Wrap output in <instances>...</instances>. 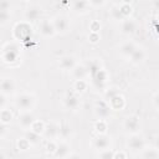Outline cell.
I'll return each mask as SVG.
<instances>
[{
  "label": "cell",
  "mask_w": 159,
  "mask_h": 159,
  "mask_svg": "<svg viewBox=\"0 0 159 159\" xmlns=\"http://www.w3.org/2000/svg\"><path fill=\"white\" fill-rule=\"evenodd\" d=\"M124 128L128 132H130L133 134H137V132L139 129V120H138V118L134 117V116L127 117L125 120H124Z\"/></svg>",
  "instance_id": "8fae6325"
},
{
  "label": "cell",
  "mask_w": 159,
  "mask_h": 159,
  "mask_svg": "<svg viewBox=\"0 0 159 159\" xmlns=\"http://www.w3.org/2000/svg\"><path fill=\"white\" fill-rule=\"evenodd\" d=\"M118 7H119V10H120V12L124 17H127L132 12V6L128 2H122L120 5H118Z\"/></svg>",
  "instance_id": "83f0119b"
},
{
  "label": "cell",
  "mask_w": 159,
  "mask_h": 159,
  "mask_svg": "<svg viewBox=\"0 0 159 159\" xmlns=\"http://www.w3.org/2000/svg\"><path fill=\"white\" fill-rule=\"evenodd\" d=\"M137 48V46L133 43V42H125V43H123L122 46H120V53L123 55V56H127V57H129L132 53H133V51Z\"/></svg>",
  "instance_id": "7402d4cb"
},
{
  "label": "cell",
  "mask_w": 159,
  "mask_h": 159,
  "mask_svg": "<svg viewBox=\"0 0 159 159\" xmlns=\"http://www.w3.org/2000/svg\"><path fill=\"white\" fill-rule=\"evenodd\" d=\"M117 94H119V91H118V88L117 87H112V88H108L107 91H106V99L107 101H111L113 97H116Z\"/></svg>",
  "instance_id": "1f68e13d"
},
{
  "label": "cell",
  "mask_w": 159,
  "mask_h": 159,
  "mask_svg": "<svg viewBox=\"0 0 159 159\" xmlns=\"http://www.w3.org/2000/svg\"><path fill=\"white\" fill-rule=\"evenodd\" d=\"M86 88H87V83L84 80H77L75 82V89L77 92H83Z\"/></svg>",
  "instance_id": "836d02e7"
},
{
  "label": "cell",
  "mask_w": 159,
  "mask_h": 159,
  "mask_svg": "<svg viewBox=\"0 0 159 159\" xmlns=\"http://www.w3.org/2000/svg\"><path fill=\"white\" fill-rule=\"evenodd\" d=\"M11 7V4L9 1H0V10L2 11H9V9Z\"/></svg>",
  "instance_id": "f35d334b"
},
{
  "label": "cell",
  "mask_w": 159,
  "mask_h": 159,
  "mask_svg": "<svg viewBox=\"0 0 159 159\" xmlns=\"http://www.w3.org/2000/svg\"><path fill=\"white\" fill-rule=\"evenodd\" d=\"M56 145H57V143H55L53 140H50V143H47V145H46L47 152H51V153L53 154V152H55V149H56Z\"/></svg>",
  "instance_id": "74e56055"
},
{
  "label": "cell",
  "mask_w": 159,
  "mask_h": 159,
  "mask_svg": "<svg viewBox=\"0 0 159 159\" xmlns=\"http://www.w3.org/2000/svg\"><path fill=\"white\" fill-rule=\"evenodd\" d=\"M25 139H26L30 144H36V143L40 142V134H37V133H35V132H32V130L30 129V130L26 132Z\"/></svg>",
  "instance_id": "d4e9b609"
},
{
  "label": "cell",
  "mask_w": 159,
  "mask_h": 159,
  "mask_svg": "<svg viewBox=\"0 0 159 159\" xmlns=\"http://www.w3.org/2000/svg\"><path fill=\"white\" fill-rule=\"evenodd\" d=\"M19 56V48L16 45H9L7 47H5V51H4V58L5 61H15Z\"/></svg>",
  "instance_id": "4fadbf2b"
},
{
  "label": "cell",
  "mask_w": 159,
  "mask_h": 159,
  "mask_svg": "<svg viewBox=\"0 0 159 159\" xmlns=\"http://www.w3.org/2000/svg\"><path fill=\"white\" fill-rule=\"evenodd\" d=\"M58 65L63 70H71L72 71V68L76 66V60L72 56H63V57L60 58Z\"/></svg>",
  "instance_id": "9a60e30c"
},
{
  "label": "cell",
  "mask_w": 159,
  "mask_h": 159,
  "mask_svg": "<svg viewBox=\"0 0 159 159\" xmlns=\"http://www.w3.org/2000/svg\"><path fill=\"white\" fill-rule=\"evenodd\" d=\"M41 15V11L39 7H29L26 11H25V19L29 20V21H32V20H37Z\"/></svg>",
  "instance_id": "ac0fdd59"
},
{
  "label": "cell",
  "mask_w": 159,
  "mask_h": 159,
  "mask_svg": "<svg viewBox=\"0 0 159 159\" xmlns=\"http://www.w3.org/2000/svg\"><path fill=\"white\" fill-rule=\"evenodd\" d=\"M113 159H125V155H124V153H123V152H120V153L114 154Z\"/></svg>",
  "instance_id": "ee69618b"
},
{
  "label": "cell",
  "mask_w": 159,
  "mask_h": 159,
  "mask_svg": "<svg viewBox=\"0 0 159 159\" xmlns=\"http://www.w3.org/2000/svg\"><path fill=\"white\" fill-rule=\"evenodd\" d=\"M129 57H130V61H132L133 63H140V62L144 60L145 53H144V51H143L142 48H138V47H137Z\"/></svg>",
  "instance_id": "ffe728a7"
},
{
  "label": "cell",
  "mask_w": 159,
  "mask_h": 159,
  "mask_svg": "<svg viewBox=\"0 0 159 159\" xmlns=\"http://www.w3.org/2000/svg\"><path fill=\"white\" fill-rule=\"evenodd\" d=\"M86 70H87V73H89L91 76H94L97 72H99L102 70V67H101V65H99V62L97 60H92V61H89L87 63Z\"/></svg>",
  "instance_id": "d6986e66"
},
{
  "label": "cell",
  "mask_w": 159,
  "mask_h": 159,
  "mask_svg": "<svg viewBox=\"0 0 159 159\" xmlns=\"http://www.w3.org/2000/svg\"><path fill=\"white\" fill-rule=\"evenodd\" d=\"M71 130H70V127L67 124H62V125H58V137L61 138H67L70 135Z\"/></svg>",
  "instance_id": "f1b7e54d"
},
{
  "label": "cell",
  "mask_w": 159,
  "mask_h": 159,
  "mask_svg": "<svg viewBox=\"0 0 159 159\" xmlns=\"http://www.w3.org/2000/svg\"><path fill=\"white\" fill-rule=\"evenodd\" d=\"M88 6H91L89 1H75L72 4V9L76 12H86L88 10Z\"/></svg>",
  "instance_id": "603a6c76"
},
{
  "label": "cell",
  "mask_w": 159,
  "mask_h": 159,
  "mask_svg": "<svg viewBox=\"0 0 159 159\" xmlns=\"http://www.w3.org/2000/svg\"><path fill=\"white\" fill-rule=\"evenodd\" d=\"M94 129H96L99 134H104V133H106V129H107V124H106V122L102 120V119H99V120L94 124Z\"/></svg>",
  "instance_id": "4dcf8cb0"
},
{
  "label": "cell",
  "mask_w": 159,
  "mask_h": 159,
  "mask_svg": "<svg viewBox=\"0 0 159 159\" xmlns=\"http://www.w3.org/2000/svg\"><path fill=\"white\" fill-rule=\"evenodd\" d=\"M72 75L76 78V81L77 80H83L87 76V70H86L84 66H75L72 68Z\"/></svg>",
  "instance_id": "44dd1931"
},
{
  "label": "cell",
  "mask_w": 159,
  "mask_h": 159,
  "mask_svg": "<svg viewBox=\"0 0 159 159\" xmlns=\"http://www.w3.org/2000/svg\"><path fill=\"white\" fill-rule=\"evenodd\" d=\"M0 159H5V155L2 153H0Z\"/></svg>",
  "instance_id": "bcb514c9"
},
{
  "label": "cell",
  "mask_w": 159,
  "mask_h": 159,
  "mask_svg": "<svg viewBox=\"0 0 159 159\" xmlns=\"http://www.w3.org/2000/svg\"><path fill=\"white\" fill-rule=\"evenodd\" d=\"M66 159H82V158H81L78 154H75V153H73V154H70Z\"/></svg>",
  "instance_id": "f6af8a7d"
},
{
  "label": "cell",
  "mask_w": 159,
  "mask_h": 159,
  "mask_svg": "<svg viewBox=\"0 0 159 159\" xmlns=\"http://www.w3.org/2000/svg\"><path fill=\"white\" fill-rule=\"evenodd\" d=\"M99 24L97 22V21H93L92 24H91V30H92V32H97L98 30H99Z\"/></svg>",
  "instance_id": "60d3db41"
},
{
  "label": "cell",
  "mask_w": 159,
  "mask_h": 159,
  "mask_svg": "<svg viewBox=\"0 0 159 159\" xmlns=\"http://www.w3.org/2000/svg\"><path fill=\"white\" fill-rule=\"evenodd\" d=\"M51 22H52V25H53L55 32H61V34H63V32H66L67 29H68V21H67V19H66L65 16H62V15H58V16L53 17V20H52Z\"/></svg>",
  "instance_id": "3957f363"
},
{
  "label": "cell",
  "mask_w": 159,
  "mask_h": 159,
  "mask_svg": "<svg viewBox=\"0 0 159 159\" xmlns=\"http://www.w3.org/2000/svg\"><path fill=\"white\" fill-rule=\"evenodd\" d=\"M109 102V107H111V109H122L123 107H124V104H125V101H124V98L120 96V94H117L116 97H113L111 101H108Z\"/></svg>",
  "instance_id": "e0dca14e"
},
{
  "label": "cell",
  "mask_w": 159,
  "mask_h": 159,
  "mask_svg": "<svg viewBox=\"0 0 159 159\" xmlns=\"http://www.w3.org/2000/svg\"><path fill=\"white\" fill-rule=\"evenodd\" d=\"M106 77H107L106 72H104L103 70H101V71L97 72L94 76H92V78H93V83H94L97 87H102V86L104 84V82H106Z\"/></svg>",
  "instance_id": "cb8c5ba5"
},
{
  "label": "cell",
  "mask_w": 159,
  "mask_h": 159,
  "mask_svg": "<svg viewBox=\"0 0 159 159\" xmlns=\"http://www.w3.org/2000/svg\"><path fill=\"white\" fill-rule=\"evenodd\" d=\"M34 103H35V98L29 93H21L15 99L16 107L24 112H30L34 107Z\"/></svg>",
  "instance_id": "6da1fadb"
},
{
  "label": "cell",
  "mask_w": 159,
  "mask_h": 159,
  "mask_svg": "<svg viewBox=\"0 0 159 159\" xmlns=\"http://www.w3.org/2000/svg\"><path fill=\"white\" fill-rule=\"evenodd\" d=\"M111 15H112V17H113L114 20H124V16L122 15V12H120V10H119L118 6H114V7L111 10Z\"/></svg>",
  "instance_id": "d6a6232c"
},
{
  "label": "cell",
  "mask_w": 159,
  "mask_h": 159,
  "mask_svg": "<svg viewBox=\"0 0 159 159\" xmlns=\"http://www.w3.org/2000/svg\"><path fill=\"white\" fill-rule=\"evenodd\" d=\"M143 159H158V150L155 148L143 149Z\"/></svg>",
  "instance_id": "484cf974"
},
{
  "label": "cell",
  "mask_w": 159,
  "mask_h": 159,
  "mask_svg": "<svg viewBox=\"0 0 159 159\" xmlns=\"http://www.w3.org/2000/svg\"><path fill=\"white\" fill-rule=\"evenodd\" d=\"M14 89H15V82L12 78L6 77V78H2L0 81V93L10 94L14 92Z\"/></svg>",
  "instance_id": "30bf717a"
},
{
  "label": "cell",
  "mask_w": 159,
  "mask_h": 159,
  "mask_svg": "<svg viewBox=\"0 0 159 159\" xmlns=\"http://www.w3.org/2000/svg\"><path fill=\"white\" fill-rule=\"evenodd\" d=\"M11 118H12V114H11L10 111H7V109H1L0 111V122L6 124L11 120Z\"/></svg>",
  "instance_id": "4316f807"
},
{
  "label": "cell",
  "mask_w": 159,
  "mask_h": 159,
  "mask_svg": "<svg viewBox=\"0 0 159 159\" xmlns=\"http://www.w3.org/2000/svg\"><path fill=\"white\" fill-rule=\"evenodd\" d=\"M113 157H114V153L111 149L102 150L99 154V159H113Z\"/></svg>",
  "instance_id": "e575fe53"
},
{
  "label": "cell",
  "mask_w": 159,
  "mask_h": 159,
  "mask_svg": "<svg viewBox=\"0 0 159 159\" xmlns=\"http://www.w3.org/2000/svg\"><path fill=\"white\" fill-rule=\"evenodd\" d=\"M53 155L60 159H66L70 155V145L65 142H60L56 145V149L53 152Z\"/></svg>",
  "instance_id": "ba28073f"
},
{
  "label": "cell",
  "mask_w": 159,
  "mask_h": 159,
  "mask_svg": "<svg viewBox=\"0 0 159 159\" xmlns=\"http://www.w3.org/2000/svg\"><path fill=\"white\" fill-rule=\"evenodd\" d=\"M111 107H109V104L107 103V102H104V101H99V102H97L96 103V114H97V117L99 118V119H106L109 114H111Z\"/></svg>",
  "instance_id": "277c9868"
},
{
  "label": "cell",
  "mask_w": 159,
  "mask_h": 159,
  "mask_svg": "<svg viewBox=\"0 0 159 159\" xmlns=\"http://www.w3.org/2000/svg\"><path fill=\"white\" fill-rule=\"evenodd\" d=\"M43 134H45L46 138H50V139H53V138L58 137V125L55 124V123H50V124L45 125Z\"/></svg>",
  "instance_id": "2e32d148"
},
{
  "label": "cell",
  "mask_w": 159,
  "mask_h": 159,
  "mask_svg": "<svg viewBox=\"0 0 159 159\" xmlns=\"http://www.w3.org/2000/svg\"><path fill=\"white\" fill-rule=\"evenodd\" d=\"M17 147H19V149H21V150H26V149L30 147V143H29L25 138H22V139H20V140L17 142Z\"/></svg>",
  "instance_id": "d590c367"
},
{
  "label": "cell",
  "mask_w": 159,
  "mask_h": 159,
  "mask_svg": "<svg viewBox=\"0 0 159 159\" xmlns=\"http://www.w3.org/2000/svg\"><path fill=\"white\" fill-rule=\"evenodd\" d=\"M9 19H10V14H9V11H2V10H0V24H5V22H7Z\"/></svg>",
  "instance_id": "8d00e7d4"
},
{
  "label": "cell",
  "mask_w": 159,
  "mask_h": 159,
  "mask_svg": "<svg viewBox=\"0 0 159 159\" xmlns=\"http://www.w3.org/2000/svg\"><path fill=\"white\" fill-rule=\"evenodd\" d=\"M6 133V124L0 122V137H4Z\"/></svg>",
  "instance_id": "b9f144b4"
},
{
  "label": "cell",
  "mask_w": 159,
  "mask_h": 159,
  "mask_svg": "<svg viewBox=\"0 0 159 159\" xmlns=\"http://www.w3.org/2000/svg\"><path fill=\"white\" fill-rule=\"evenodd\" d=\"M5 104H6V98H5V94L0 93V111H1V109H4Z\"/></svg>",
  "instance_id": "ab89813d"
},
{
  "label": "cell",
  "mask_w": 159,
  "mask_h": 159,
  "mask_svg": "<svg viewBox=\"0 0 159 159\" xmlns=\"http://www.w3.org/2000/svg\"><path fill=\"white\" fill-rule=\"evenodd\" d=\"M128 147L132 152H142L145 147V143L139 134H132V137L128 140Z\"/></svg>",
  "instance_id": "7a4b0ae2"
},
{
  "label": "cell",
  "mask_w": 159,
  "mask_h": 159,
  "mask_svg": "<svg viewBox=\"0 0 159 159\" xmlns=\"http://www.w3.org/2000/svg\"><path fill=\"white\" fill-rule=\"evenodd\" d=\"M39 30L41 32V35L46 36V37H50L55 34V29H53V25L51 21L48 20H42L39 25Z\"/></svg>",
  "instance_id": "7c38bea8"
},
{
  "label": "cell",
  "mask_w": 159,
  "mask_h": 159,
  "mask_svg": "<svg viewBox=\"0 0 159 159\" xmlns=\"http://www.w3.org/2000/svg\"><path fill=\"white\" fill-rule=\"evenodd\" d=\"M120 29H122V32H123V34L130 35V34H133V32L135 31L137 24H135V21L132 20V19H124V20H122Z\"/></svg>",
  "instance_id": "5bb4252c"
},
{
  "label": "cell",
  "mask_w": 159,
  "mask_h": 159,
  "mask_svg": "<svg viewBox=\"0 0 159 159\" xmlns=\"http://www.w3.org/2000/svg\"><path fill=\"white\" fill-rule=\"evenodd\" d=\"M63 104L68 109H77L80 107V99L75 93H67L63 98Z\"/></svg>",
  "instance_id": "9c48e42d"
},
{
  "label": "cell",
  "mask_w": 159,
  "mask_h": 159,
  "mask_svg": "<svg viewBox=\"0 0 159 159\" xmlns=\"http://www.w3.org/2000/svg\"><path fill=\"white\" fill-rule=\"evenodd\" d=\"M43 129H45V124L42 122H39V120H35L34 124H32V127H31V130L35 132V133H37V134L43 133Z\"/></svg>",
  "instance_id": "f546056e"
},
{
  "label": "cell",
  "mask_w": 159,
  "mask_h": 159,
  "mask_svg": "<svg viewBox=\"0 0 159 159\" xmlns=\"http://www.w3.org/2000/svg\"><path fill=\"white\" fill-rule=\"evenodd\" d=\"M15 34L19 39L26 41L31 36V27L27 24H17L15 27Z\"/></svg>",
  "instance_id": "52a82bcc"
},
{
  "label": "cell",
  "mask_w": 159,
  "mask_h": 159,
  "mask_svg": "<svg viewBox=\"0 0 159 159\" xmlns=\"http://www.w3.org/2000/svg\"><path fill=\"white\" fill-rule=\"evenodd\" d=\"M93 145H94V148L98 149L99 152L106 150V149H108L109 145H111V138H109L107 134H99V135L94 139Z\"/></svg>",
  "instance_id": "8992f818"
},
{
  "label": "cell",
  "mask_w": 159,
  "mask_h": 159,
  "mask_svg": "<svg viewBox=\"0 0 159 159\" xmlns=\"http://www.w3.org/2000/svg\"><path fill=\"white\" fill-rule=\"evenodd\" d=\"M35 122V117L31 112H22L20 116H19V124L24 128V129H31L32 124Z\"/></svg>",
  "instance_id": "5b68a950"
},
{
  "label": "cell",
  "mask_w": 159,
  "mask_h": 159,
  "mask_svg": "<svg viewBox=\"0 0 159 159\" xmlns=\"http://www.w3.org/2000/svg\"><path fill=\"white\" fill-rule=\"evenodd\" d=\"M89 40H91L92 42H97V41H98V35H97V32H91Z\"/></svg>",
  "instance_id": "7bdbcfd3"
}]
</instances>
